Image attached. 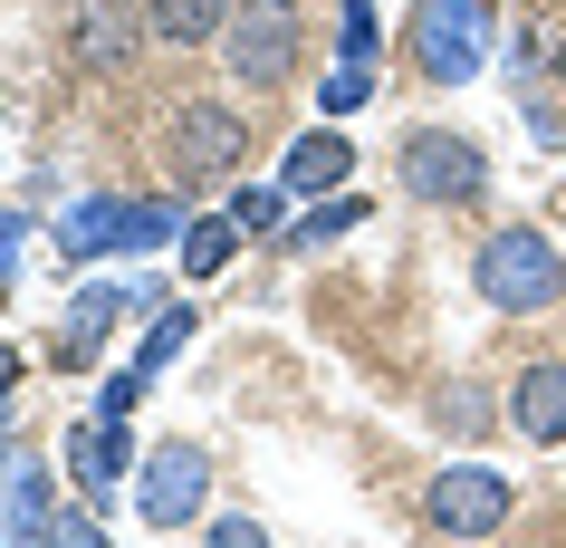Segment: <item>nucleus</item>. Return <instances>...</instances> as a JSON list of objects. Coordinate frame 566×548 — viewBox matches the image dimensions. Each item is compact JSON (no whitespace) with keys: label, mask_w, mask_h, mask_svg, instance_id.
Wrapping results in <instances>:
<instances>
[{"label":"nucleus","mask_w":566,"mask_h":548,"mask_svg":"<svg viewBox=\"0 0 566 548\" xmlns=\"http://www.w3.org/2000/svg\"><path fill=\"white\" fill-rule=\"evenodd\" d=\"M480 279V299L509 308V318H537V308H557L566 299V260L547 250V231H528V221H509V231H490L471 260Z\"/></svg>","instance_id":"nucleus-1"},{"label":"nucleus","mask_w":566,"mask_h":548,"mask_svg":"<svg viewBox=\"0 0 566 548\" xmlns=\"http://www.w3.org/2000/svg\"><path fill=\"white\" fill-rule=\"evenodd\" d=\"M221 59L240 87H289L298 77V0H240L221 30Z\"/></svg>","instance_id":"nucleus-2"},{"label":"nucleus","mask_w":566,"mask_h":548,"mask_svg":"<svg viewBox=\"0 0 566 548\" xmlns=\"http://www.w3.org/2000/svg\"><path fill=\"white\" fill-rule=\"evenodd\" d=\"M422 519H432V539H490V529H509V472L500 462H451V472H432Z\"/></svg>","instance_id":"nucleus-3"},{"label":"nucleus","mask_w":566,"mask_h":548,"mask_svg":"<svg viewBox=\"0 0 566 548\" xmlns=\"http://www.w3.org/2000/svg\"><path fill=\"white\" fill-rule=\"evenodd\" d=\"M202 500H211V462H202V443H164V453H145L135 510H145L154 529H182V519H202Z\"/></svg>","instance_id":"nucleus-4"},{"label":"nucleus","mask_w":566,"mask_h":548,"mask_svg":"<svg viewBox=\"0 0 566 548\" xmlns=\"http://www.w3.org/2000/svg\"><path fill=\"white\" fill-rule=\"evenodd\" d=\"M145 30L154 20L135 10V0H77V10H67V59L87 68V77H125Z\"/></svg>","instance_id":"nucleus-5"},{"label":"nucleus","mask_w":566,"mask_h":548,"mask_svg":"<svg viewBox=\"0 0 566 548\" xmlns=\"http://www.w3.org/2000/svg\"><path fill=\"white\" fill-rule=\"evenodd\" d=\"M403 183H413L422 203H480L490 164H480L471 135H413V145H403Z\"/></svg>","instance_id":"nucleus-6"},{"label":"nucleus","mask_w":566,"mask_h":548,"mask_svg":"<svg viewBox=\"0 0 566 548\" xmlns=\"http://www.w3.org/2000/svg\"><path fill=\"white\" fill-rule=\"evenodd\" d=\"M240 154H250V125H240L231 106H182V116H174V164L192 183L240 174Z\"/></svg>","instance_id":"nucleus-7"},{"label":"nucleus","mask_w":566,"mask_h":548,"mask_svg":"<svg viewBox=\"0 0 566 548\" xmlns=\"http://www.w3.org/2000/svg\"><path fill=\"white\" fill-rule=\"evenodd\" d=\"M413 49H422L432 77H471V68H480V0H422Z\"/></svg>","instance_id":"nucleus-8"},{"label":"nucleus","mask_w":566,"mask_h":548,"mask_svg":"<svg viewBox=\"0 0 566 548\" xmlns=\"http://www.w3.org/2000/svg\"><path fill=\"white\" fill-rule=\"evenodd\" d=\"M125 462H135V443H125V414H106V404H96L87 424L67 433V482L87 490V500H106V490L125 482Z\"/></svg>","instance_id":"nucleus-9"},{"label":"nucleus","mask_w":566,"mask_h":548,"mask_svg":"<svg viewBox=\"0 0 566 548\" xmlns=\"http://www.w3.org/2000/svg\"><path fill=\"white\" fill-rule=\"evenodd\" d=\"M509 424L528 433V443H566V365H518L509 375Z\"/></svg>","instance_id":"nucleus-10"},{"label":"nucleus","mask_w":566,"mask_h":548,"mask_svg":"<svg viewBox=\"0 0 566 548\" xmlns=\"http://www.w3.org/2000/svg\"><path fill=\"white\" fill-rule=\"evenodd\" d=\"M125 308H135L125 289H77V299H67V328L49 337V365H87V356H96V337L116 328Z\"/></svg>","instance_id":"nucleus-11"},{"label":"nucleus","mask_w":566,"mask_h":548,"mask_svg":"<svg viewBox=\"0 0 566 548\" xmlns=\"http://www.w3.org/2000/svg\"><path fill=\"white\" fill-rule=\"evenodd\" d=\"M231 10H240V0H145V20H154L164 49H202V39H221V30H231Z\"/></svg>","instance_id":"nucleus-12"},{"label":"nucleus","mask_w":566,"mask_h":548,"mask_svg":"<svg viewBox=\"0 0 566 548\" xmlns=\"http://www.w3.org/2000/svg\"><path fill=\"white\" fill-rule=\"evenodd\" d=\"M116 241H135V203H77V221L59 231L67 260H87V250H116Z\"/></svg>","instance_id":"nucleus-13"},{"label":"nucleus","mask_w":566,"mask_h":548,"mask_svg":"<svg viewBox=\"0 0 566 548\" xmlns=\"http://www.w3.org/2000/svg\"><path fill=\"white\" fill-rule=\"evenodd\" d=\"M336 183H346V145H336L327 125L307 145H289V193H336Z\"/></svg>","instance_id":"nucleus-14"},{"label":"nucleus","mask_w":566,"mask_h":548,"mask_svg":"<svg viewBox=\"0 0 566 548\" xmlns=\"http://www.w3.org/2000/svg\"><path fill=\"white\" fill-rule=\"evenodd\" d=\"M231 231H240V221H192V241H182V270L211 279L221 260H231Z\"/></svg>","instance_id":"nucleus-15"},{"label":"nucleus","mask_w":566,"mask_h":548,"mask_svg":"<svg viewBox=\"0 0 566 548\" xmlns=\"http://www.w3.org/2000/svg\"><path fill=\"white\" fill-rule=\"evenodd\" d=\"M336 231H365V193H336V203H317L298 221V241H336Z\"/></svg>","instance_id":"nucleus-16"},{"label":"nucleus","mask_w":566,"mask_h":548,"mask_svg":"<svg viewBox=\"0 0 566 548\" xmlns=\"http://www.w3.org/2000/svg\"><path fill=\"white\" fill-rule=\"evenodd\" d=\"M365 96H375V68H365V59H346V68L327 77V116H346V106H365Z\"/></svg>","instance_id":"nucleus-17"},{"label":"nucleus","mask_w":566,"mask_h":548,"mask_svg":"<svg viewBox=\"0 0 566 548\" xmlns=\"http://www.w3.org/2000/svg\"><path fill=\"white\" fill-rule=\"evenodd\" d=\"M279 203H289V183H250L231 221H250V231H269V221H279Z\"/></svg>","instance_id":"nucleus-18"},{"label":"nucleus","mask_w":566,"mask_h":548,"mask_svg":"<svg viewBox=\"0 0 566 548\" xmlns=\"http://www.w3.org/2000/svg\"><path fill=\"white\" fill-rule=\"evenodd\" d=\"M346 59L375 68V10H365V0H346Z\"/></svg>","instance_id":"nucleus-19"},{"label":"nucleus","mask_w":566,"mask_h":548,"mask_svg":"<svg viewBox=\"0 0 566 548\" xmlns=\"http://www.w3.org/2000/svg\"><path fill=\"white\" fill-rule=\"evenodd\" d=\"M202 539H211V548H260V519H211Z\"/></svg>","instance_id":"nucleus-20"},{"label":"nucleus","mask_w":566,"mask_h":548,"mask_svg":"<svg viewBox=\"0 0 566 548\" xmlns=\"http://www.w3.org/2000/svg\"><path fill=\"white\" fill-rule=\"evenodd\" d=\"M10 260H20V241H10V213H0V289H10Z\"/></svg>","instance_id":"nucleus-21"},{"label":"nucleus","mask_w":566,"mask_h":548,"mask_svg":"<svg viewBox=\"0 0 566 548\" xmlns=\"http://www.w3.org/2000/svg\"><path fill=\"white\" fill-rule=\"evenodd\" d=\"M10 385H20V356H10V347H0V395H10Z\"/></svg>","instance_id":"nucleus-22"}]
</instances>
